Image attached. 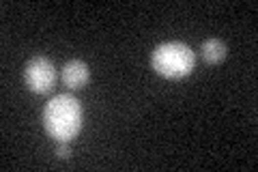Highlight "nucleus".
<instances>
[{"instance_id":"1","label":"nucleus","mask_w":258,"mask_h":172,"mask_svg":"<svg viewBox=\"0 0 258 172\" xmlns=\"http://www.w3.org/2000/svg\"><path fill=\"white\" fill-rule=\"evenodd\" d=\"M82 103L74 95L62 93L52 97L43 110V127L56 142H71L82 132Z\"/></svg>"},{"instance_id":"2","label":"nucleus","mask_w":258,"mask_h":172,"mask_svg":"<svg viewBox=\"0 0 258 172\" xmlns=\"http://www.w3.org/2000/svg\"><path fill=\"white\" fill-rule=\"evenodd\" d=\"M151 67L157 76L166 80L187 78L196 67V54L187 43L181 41H166L159 43L151 54Z\"/></svg>"},{"instance_id":"3","label":"nucleus","mask_w":258,"mask_h":172,"mask_svg":"<svg viewBox=\"0 0 258 172\" xmlns=\"http://www.w3.org/2000/svg\"><path fill=\"white\" fill-rule=\"evenodd\" d=\"M24 82L32 93L45 95L52 91L54 82H56V67L50 59L45 56H35L26 63L24 67Z\"/></svg>"},{"instance_id":"4","label":"nucleus","mask_w":258,"mask_h":172,"mask_svg":"<svg viewBox=\"0 0 258 172\" xmlns=\"http://www.w3.org/2000/svg\"><path fill=\"white\" fill-rule=\"evenodd\" d=\"M60 78H62V84L67 86L69 91H80V88H84L88 84V80H91V69H88V65L84 61L74 59V61L64 63Z\"/></svg>"},{"instance_id":"5","label":"nucleus","mask_w":258,"mask_h":172,"mask_svg":"<svg viewBox=\"0 0 258 172\" xmlns=\"http://www.w3.org/2000/svg\"><path fill=\"white\" fill-rule=\"evenodd\" d=\"M226 54H228V47L222 39H207L203 41V45H200V56H203V61L209 63V65H220Z\"/></svg>"},{"instance_id":"6","label":"nucleus","mask_w":258,"mask_h":172,"mask_svg":"<svg viewBox=\"0 0 258 172\" xmlns=\"http://www.w3.org/2000/svg\"><path fill=\"white\" fill-rule=\"evenodd\" d=\"M71 149H69V142H58L56 144V157L58 159H69Z\"/></svg>"}]
</instances>
